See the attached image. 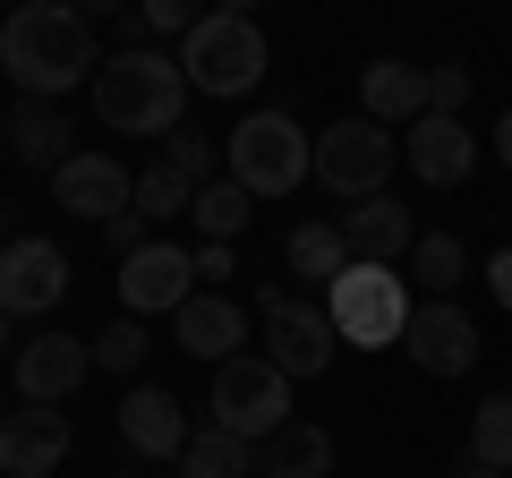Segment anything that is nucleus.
<instances>
[{
    "label": "nucleus",
    "instance_id": "nucleus-1",
    "mask_svg": "<svg viewBox=\"0 0 512 478\" xmlns=\"http://www.w3.org/2000/svg\"><path fill=\"white\" fill-rule=\"evenodd\" d=\"M0 69H9L18 94H35V103L77 94L94 69H103L94 18L69 9V0H26V9H9V18H0Z\"/></svg>",
    "mask_w": 512,
    "mask_h": 478
},
{
    "label": "nucleus",
    "instance_id": "nucleus-2",
    "mask_svg": "<svg viewBox=\"0 0 512 478\" xmlns=\"http://www.w3.org/2000/svg\"><path fill=\"white\" fill-rule=\"evenodd\" d=\"M188 69L171 52H154V43H128V52H111L103 69H94V120L120 137H171L188 111Z\"/></svg>",
    "mask_w": 512,
    "mask_h": 478
},
{
    "label": "nucleus",
    "instance_id": "nucleus-3",
    "mask_svg": "<svg viewBox=\"0 0 512 478\" xmlns=\"http://www.w3.org/2000/svg\"><path fill=\"white\" fill-rule=\"evenodd\" d=\"M222 163L248 197H291L299 180H316V137L299 129L291 111H248L231 137H222Z\"/></svg>",
    "mask_w": 512,
    "mask_h": 478
},
{
    "label": "nucleus",
    "instance_id": "nucleus-4",
    "mask_svg": "<svg viewBox=\"0 0 512 478\" xmlns=\"http://www.w3.org/2000/svg\"><path fill=\"white\" fill-rule=\"evenodd\" d=\"M325 316H333V333L342 342H359V350H402V333H410V282L393 274V265H359L350 257V274L325 291Z\"/></svg>",
    "mask_w": 512,
    "mask_h": 478
},
{
    "label": "nucleus",
    "instance_id": "nucleus-5",
    "mask_svg": "<svg viewBox=\"0 0 512 478\" xmlns=\"http://www.w3.org/2000/svg\"><path fill=\"white\" fill-rule=\"evenodd\" d=\"M214 427H231V436H282L291 427V376L265 359V350H239V359H222L214 368Z\"/></svg>",
    "mask_w": 512,
    "mask_h": 478
},
{
    "label": "nucleus",
    "instance_id": "nucleus-6",
    "mask_svg": "<svg viewBox=\"0 0 512 478\" xmlns=\"http://www.w3.org/2000/svg\"><path fill=\"white\" fill-rule=\"evenodd\" d=\"M180 69H188L197 94H256V77H265V35H256V18L214 9V18L180 43Z\"/></svg>",
    "mask_w": 512,
    "mask_h": 478
},
{
    "label": "nucleus",
    "instance_id": "nucleus-7",
    "mask_svg": "<svg viewBox=\"0 0 512 478\" xmlns=\"http://www.w3.org/2000/svg\"><path fill=\"white\" fill-rule=\"evenodd\" d=\"M256 325H265V359H274L282 376H325L333 368V350H342V333H333L325 308H308V299H291L282 282H265L256 291Z\"/></svg>",
    "mask_w": 512,
    "mask_h": 478
},
{
    "label": "nucleus",
    "instance_id": "nucleus-8",
    "mask_svg": "<svg viewBox=\"0 0 512 478\" xmlns=\"http://www.w3.org/2000/svg\"><path fill=\"white\" fill-rule=\"evenodd\" d=\"M393 129H384V120H333V129H316V180L333 188V197H384V180H393Z\"/></svg>",
    "mask_w": 512,
    "mask_h": 478
},
{
    "label": "nucleus",
    "instance_id": "nucleus-9",
    "mask_svg": "<svg viewBox=\"0 0 512 478\" xmlns=\"http://www.w3.org/2000/svg\"><path fill=\"white\" fill-rule=\"evenodd\" d=\"M120 299H128V316H180L197 299V257L154 231L137 257H120Z\"/></svg>",
    "mask_w": 512,
    "mask_h": 478
},
{
    "label": "nucleus",
    "instance_id": "nucleus-10",
    "mask_svg": "<svg viewBox=\"0 0 512 478\" xmlns=\"http://www.w3.org/2000/svg\"><path fill=\"white\" fill-rule=\"evenodd\" d=\"M69 299V257L52 239H9L0 248V308L9 316H52Z\"/></svg>",
    "mask_w": 512,
    "mask_h": 478
},
{
    "label": "nucleus",
    "instance_id": "nucleus-11",
    "mask_svg": "<svg viewBox=\"0 0 512 478\" xmlns=\"http://www.w3.org/2000/svg\"><path fill=\"white\" fill-rule=\"evenodd\" d=\"M69 444H77V427L60 419L52 402L9 410V419H0V478H52L60 461H69Z\"/></svg>",
    "mask_w": 512,
    "mask_h": 478
},
{
    "label": "nucleus",
    "instance_id": "nucleus-12",
    "mask_svg": "<svg viewBox=\"0 0 512 478\" xmlns=\"http://www.w3.org/2000/svg\"><path fill=\"white\" fill-rule=\"evenodd\" d=\"M52 205L77 222H111L137 205V171H120L111 154H69V163L52 171Z\"/></svg>",
    "mask_w": 512,
    "mask_h": 478
},
{
    "label": "nucleus",
    "instance_id": "nucleus-13",
    "mask_svg": "<svg viewBox=\"0 0 512 478\" xmlns=\"http://www.w3.org/2000/svg\"><path fill=\"white\" fill-rule=\"evenodd\" d=\"M94 368V342L86 333H35V342H18V402H69L77 385H86Z\"/></svg>",
    "mask_w": 512,
    "mask_h": 478
},
{
    "label": "nucleus",
    "instance_id": "nucleus-14",
    "mask_svg": "<svg viewBox=\"0 0 512 478\" xmlns=\"http://www.w3.org/2000/svg\"><path fill=\"white\" fill-rule=\"evenodd\" d=\"M402 350L419 359L427 376H470V368H478V316L453 308V299H427V308L410 316Z\"/></svg>",
    "mask_w": 512,
    "mask_h": 478
},
{
    "label": "nucleus",
    "instance_id": "nucleus-15",
    "mask_svg": "<svg viewBox=\"0 0 512 478\" xmlns=\"http://www.w3.org/2000/svg\"><path fill=\"white\" fill-rule=\"evenodd\" d=\"M248 325H256V316L239 308L231 291H197L180 316H171V342H180L188 359H205V368H222V359H239V350H248Z\"/></svg>",
    "mask_w": 512,
    "mask_h": 478
},
{
    "label": "nucleus",
    "instance_id": "nucleus-16",
    "mask_svg": "<svg viewBox=\"0 0 512 478\" xmlns=\"http://www.w3.org/2000/svg\"><path fill=\"white\" fill-rule=\"evenodd\" d=\"M120 436H128V453H146V461H180L197 427H188L171 385H128L120 393Z\"/></svg>",
    "mask_w": 512,
    "mask_h": 478
},
{
    "label": "nucleus",
    "instance_id": "nucleus-17",
    "mask_svg": "<svg viewBox=\"0 0 512 478\" xmlns=\"http://www.w3.org/2000/svg\"><path fill=\"white\" fill-rule=\"evenodd\" d=\"M402 154H410V171H419L427 188H461L478 171V137H470V120H453V111H419Z\"/></svg>",
    "mask_w": 512,
    "mask_h": 478
},
{
    "label": "nucleus",
    "instance_id": "nucleus-18",
    "mask_svg": "<svg viewBox=\"0 0 512 478\" xmlns=\"http://www.w3.org/2000/svg\"><path fill=\"white\" fill-rule=\"evenodd\" d=\"M342 239H350V257H359V265H402L410 248H419V222H410L402 197H359L342 214Z\"/></svg>",
    "mask_w": 512,
    "mask_h": 478
},
{
    "label": "nucleus",
    "instance_id": "nucleus-19",
    "mask_svg": "<svg viewBox=\"0 0 512 478\" xmlns=\"http://www.w3.org/2000/svg\"><path fill=\"white\" fill-rule=\"evenodd\" d=\"M282 274L308 282V291H333V282L350 274V239H342V222H299V231H282Z\"/></svg>",
    "mask_w": 512,
    "mask_h": 478
},
{
    "label": "nucleus",
    "instance_id": "nucleus-20",
    "mask_svg": "<svg viewBox=\"0 0 512 478\" xmlns=\"http://www.w3.org/2000/svg\"><path fill=\"white\" fill-rule=\"evenodd\" d=\"M359 111L384 120V129H393V120H419L427 111V69L419 60H367L359 69Z\"/></svg>",
    "mask_w": 512,
    "mask_h": 478
},
{
    "label": "nucleus",
    "instance_id": "nucleus-21",
    "mask_svg": "<svg viewBox=\"0 0 512 478\" xmlns=\"http://www.w3.org/2000/svg\"><path fill=\"white\" fill-rule=\"evenodd\" d=\"M9 154H18L26 171H60L69 163V120H60V103L18 94V111H9Z\"/></svg>",
    "mask_w": 512,
    "mask_h": 478
},
{
    "label": "nucleus",
    "instance_id": "nucleus-22",
    "mask_svg": "<svg viewBox=\"0 0 512 478\" xmlns=\"http://www.w3.org/2000/svg\"><path fill=\"white\" fill-rule=\"evenodd\" d=\"M180 478H265V453L256 436H231V427H197L180 453Z\"/></svg>",
    "mask_w": 512,
    "mask_h": 478
},
{
    "label": "nucleus",
    "instance_id": "nucleus-23",
    "mask_svg": "<svg viewBox=\"0 0 512 478\" xmlns=\"http://www.w3.org/2000/svg\"><path fill=\"white\" fill-rule=\"evenodd\" d=\"M265 478H333V436L291 419L282 436H265Z\"/></svg>",
    "mask_w": 512,
    "mask_h": 478
},
{
    "label": "nucleus",
    "instance_id": "nucleus-24",
    "mask_svg": "<svg viewBox=\"0 0 512 478\" xmlns=\"http://www.w3.org/2000/svg\"><path fill=\"white\" fill-rule=\"evenodd\" d=\"M248 214H256V197L231 180V171H222V180H205L197 205H188V222H197L205 239H231V248H239V231H248Z\"/></svg>",
    "mask_w": 512,
    "mask_h": 478
},
{
    "label": "nucleus",
    "instance_id": "nucleus-25",
    "mask_svg": "<svg viewBox=\"0 0 512 478\" xmlns=\"http://www.w3.org/2000/svg\"><path fill=\"white\" fill-rule=\"evenodd\" d=\"M410 274L427 282V299H453L461 282H470V248H461L453 231H419V248H410Z\"/></svg>",
    "mask_w": 512,
    "mask_h": 478
},
{
    "label": "nucleus",
    "instance_id": "nucleus-26",
    "mask_svg": "<svg viewBox=\"0 0 512 478\" xmlns=\"http://www.w3.org/2000/svg\"><path fill=\"white\" fill-rule=\"evenodd\" d=\"M470 461L478 470H512V393H487L470 410Z\"/></svg>",
    "mask_w": 512,
    "mask_h": 478
},
{
    "label": "nucleus",
    "instance_id": "nucleus-27",
    "mask_svg": "<svg viewBox=\"0 0 512 478\" xmlns=\"http://www.w3.org/2000/svg\"><path fill=\"white\" fill-rule=\"evenodd\" d=\"M188 205H197V188H188V180H180V171H171V163H163V154H154V163H146V171H137V214H146V222H154V231H163V222H180V214H188Z\"/></svg>",
    "mask_w": 512,
    "mask_h": 478
},
{
    "label": "nucleus",
    "instance_id": "nucleus-28",
    "mask_svg": "<svg viewBox=\"0 0 512 478\" xmlns=\"http://www.w3.org/2000/svg\"><path fill=\"white\" fill-rule=\"evenodd\" d=\"M163 163L180 171L188 188H205V180H222V137H205V129H188V120H180V129L163 137Z\"/></svg>",
    "mask_w": 512,
    "mask_h": 478
},
{
    "label": "nucleus",
    "instance_id": "nucleus-29",
    "mask_svg": "<svg viewBox=\"0 0 512 478\" xmlns=\"http://www.w3.org/2000/svg\"><path fill=\"white\" fill-rule=\"evenodd\" d=\"M146 350H154L146 316H120V325H103V333H94V368H111V376H137V368H146Z\"/></svg>",
    "mask_w": 512,
    "mask_h": 478
},
{
    "label": "nucleus",
    "instance_id": "nucleus-30",
    "mask_svg": "<svg viewBox=\"0 0 512 478\" xmlns=\"http://www.w3.org/2000/svg\"><path fill=\"white\" fill-rule=\"evenodd\" d=\"M214 18V9H205V0H137V9H128V26H137V35H197V26Z\"/></svg>",
    "mask_w": 512,
    "mask_h": 478
},
{
    "label": "nucleus",
    "instance_id": "nucleus-31",
    "mask_svg": "<svg viewBox=\"0 0 512 478\" xmlns=\"http://www.w3.org/2000/svg\"><path fill=\"white\" fill-rule=\"evenodd\" d=\"M461 103H470V60H436L427 69V111H453L461 120Z\"/></svg>",
    "mask_w": 512,
    "mask_h": 478
},
{
    "label": "nucleus",
    "instance_id": "nucleus-32",
    "mask_svg": "<svg viewBox=\"0 0 512 478\" xmlns=\"http://www.w3.org/2000/svg\"><path fill=\"white\" fill-rule=\"evenodd\" d=\"M231 274H239L231 239H205V248H197V291H231Z\"/></svg>",
    "mask_w": 512,
    "mask_h": 478
},
{
    "label": "nucleus",
    "instance_id": "nucleus-33",
    "mask_svg": "<svg viewBox=\"0 0 512 478\" xmlns=\"http://www.w3.org/2000/svg\"><path fill=\"white\" fill-rule=\"evenodd\" d=\"M103 239H111V257H137V248L154 239V222L137 214V205H128V214H111V222H103Z\"/></svg>",
    "mask_w": 512,
    "mask_h": 478
},
{
    "label": "nucleus",
    "instance_id": "nucleus-34",
    "mask_svg": "<svg viewBox=\"0 0 512 478\" xmlns=\"http://www.w3.org/2000/svg\"><path fill=\"white\" fill-rule=\"evenodd\" d=\"M487 291L512 308V248H495V257H487Z\"/></svg>",
    "mask_w": 512,
    "mask_h": 478
},
{
    "label": "nucleus",
    "instance_id": "nucleus-35",
    "mask_svg": "<svg viewBox=\"0 0 512 478\" xmlns=\"http://www.w3.org/2000/svg\"><path fill=\"white\" fill-rule=\"evenodd\" d=\"M495 163L512 171V111H504V120H495Z\"/></svg>",
    "mask_w": 512,
    "mask_h": 478
},
{
    "label": "nucleus",
    "instance_id": "nucleus-36",
    "mask_svg": "<svg viewBox=\"0 0 512 478\" xmlns=\"http://www.w3.org/2000/svg\"><path fill=\"white\" fill-rule=\"evenodd\" d=\"M69 9H86V18H111V9H137V0H69Z\"/></svg>",
    "mask_w": 512,
    "mask_h": 478
},
{
    "label": "nucleus",
    "instance_id": "nucleus-37",
    "mask_svg": "<svg viewBox=\"0 0 512 478\" xmlns=\"http://www.w3.org/2000/svg\"><path fill=\"white\" fill-rule=\"evenodd\" d=\"M222 9H231V18H256V0H222Z\"/></svg>",
    "mask_w": 512,
    "mask_h": 478
},
{
    "label": "nucleus",
    "instance_id": "nucleus-38",
    "mask_svg": "<svg viewBox=\"0 0 512 478\" xmlns=\"http://www.w3.org/2000/svg\"><path fill=\"white\" fill-rule=\"evenodd\" d=\"M461 478H512V470H478V461H470V470H461Z\"/></svg>",
    "mask_w": 512,
    "mask_h": 478
},
{
    "label": "nucleus",
    "instance_id": "nucleus-39",
    "mask_svg": "<svg viewBox=\"0 0 512 478\" xmlns=\"http://www.w3.org/2000/svg\"><path fill=\"white\" fill-rule=\"evenodd\" d=\"M0 248H9V205H0Z\"/></svg>",
    "mask_w": 512,
    "mask_h": 478
},
{
    "label": "nucleus",
    "instance_id": "nucleus-40",
    "mask_svg": "<svg viewBox=\"0 0 512 478\" xmlns=\"http://www.w3.org/2000/svg\"><path fill=\"white\" fill-rule=\"evenodd\" d=\"M0 350H9V308H0Z\"/></svg>",
    "mask_w": 512,
    "mask_h": 478
},
{
    "label": "nucleus",
    "instance_id": "nucleus-41",
    "mask_svg": "<svg viewBox=\"0 0 512 478\" xmlns=\"http://www.w3.org/2000/svg\"><path fill=\"white\" fill-rule=\"evenodd\" d=\"M18 9H26V0H18Z\"/></svg>",
    "mask_w": 512,
    "mask_h": 478
}]
</instances>
